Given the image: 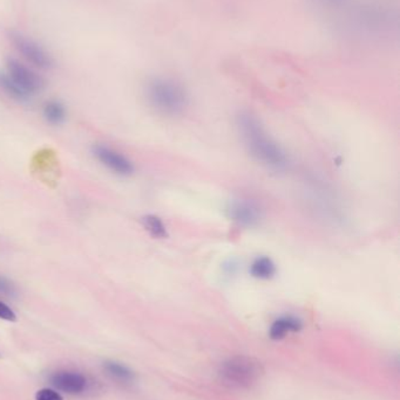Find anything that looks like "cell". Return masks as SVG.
<instances>
[{"instance_id":"obj_1","label":"cell","mask_w":400,"mask_h":400,"mask_svg":"<svg viewBox=\"0 0 400 400\" xmlns=\"http://www.w3.org/2000/svg\"><path fill=\"white\" fill-rule=\"evenodd\" d=\"M236 127L243 144L256 161L275 171H283L288 167L287 152L267 132L254 114L240 112L236 117Z\"/></svg>"},{"instance_id":"obj_2","label":"cell","mask_w":400,"mask_h":400,"mask_svg":"<svg viewBox=\"0 0 400 400\" xmlns=\"http://www.w3.org/2000/svg\"><path fill=\"white\" fill-rule=\"evenodd\" d=\"M145 94L149 105L158 114L169 117L182 115L189 105L188 94L183 85L169 78L149 80Z\"/></svg>"},{"instance_id":"obj_3","label":"cell","mask_w":400,"mask_h":400,"mask_svg":"<svg viewBox=\"0 0 400 400\" xmlns=\"http://www.w3.org/2000/svg\"><path fill=\"white\" fill-rule=\"evenodd\" d=\"M220 378L222 383L232 389H252L265 374L263 365L249 356L229 358L221 365Z\"/></svg>"},{"instance_id":"obj_4","label":"cell","mask_w":400,"mask_h":400,"mask_svg":"<svg viewBox=\"0 0 400 400\" xmlns=\"http://www.w3.org/2000/svg\"><path fill=\"white\" fill-rule=\"evenodd\" d=\"M9 39L24 59L40 69H51L53 67V58L47 52L45 47L31 36L21 32L12 31L9 33Z\"/></svg>"},{"instance_id":"obj_5","label":"cell","mask_w":400,"mask_h":400,"mask_svg":"<svg viewBox=\"0 0 400 400\" xmlns=\"http://www.w3.org/2000/svg\"><path fill=\"white\" fill-rule=\"evenodd\" d=\"M229 219L235 221L240 226L254 227L262 219L261 207L250 199L234 198L227 206Z\"/></svg>"},{"instance_id":"obj_6","label":"cell","mask_w":400,"mask_h":400,"mask_svg":"<svg viewBox=\"0 0 400 400\" xmlns=\"http://www.w3.org/2000/svg\"><path fill=\"white\" fill-rule=\"evenodd\" d=\"M6 73L14 80V83L20 85L31 96L40 92L45 85L43 78L38 73L18 60L11 58L7 60Z\"/></svg>"},{"instance_id":"obj_7","label":"cell","mask_w":400,"mask_h":400,"mask_svg":"<svg viewBox=\"0 0 400 400\" xmlns=\"http://www.w3.org/2000/svg\"><path fill=\"white\" fill-rule=\"evenodd\" d=\"M92 151L94 157L114 174L129 176L134 172V165L132 162L129 161L126 156H123L116 150H113L107 145H94Z\"/></svg>"},{"instance_id":"obj_8","label":"cell","mask_w":400,"mask_h":400,"mask_svg":"<svg viewBox=\"0 0 400 400\" xmlns=\"http://www.w3.org/2000/svg\"><path fill=\"white\" fill-rule=\"evenodd\" d=\"M51 384L56 390L68 394H81L86 389V378L76 371H56L51 376Z\"/></svg>"},{"instance_id":"obj_9","label":"cell","mask_w":400,"mask_h":400,"mask_svg":"<svg viewBox=\"0 0 400 400\" xmlns=\"http://www.w3.org/2000/svg\"><path fill=\"white\" fill-rule=\"evenodd\" d=\"M303 329V323L301 320L294 316H283L277 318L272 325L269 336L274 341H280L290 334V332H301Z\"/></svg>"},{"instance_id":"obj_10","label":"cell","mask_w":400,"mask_h":400,"mask_svg":"<svg viewBox=\"0 0 400 400\" xmlns=\"http://www.w3.org/2000/svg\"><path fill=\"white\" fill-rule=\"evenodd\" d=\"M0 90L14 101L26 102L32 98L20 85L14 83V80L6 72H1V70H0Z\"/></svg>"},{"instance_id":"obj_11","label":"cell","mask_w":400,"mask_h":400,"mask_svg":"<svg viewBox=\"0 0 400 400\" xmlns=\"http://www.w3.org/2000/svg\"><path fill=\"white\" fill-rule=\"evenodd\" d=\"M276 265L268 256H258L252 261L250 266V274L260 280H269L276 274Z\"/></svg>"},{"instance_id":"obj_12","label":"cell","mask_w":400,"mask_h":400,"mask_svg":"<svg viewBox=\"0 0 400 400\" xmlns=\"http://www.w3.org/2000/svg\"><path fill=\"white\" fill-rule=\"evenodd\" d=\"M43 117L51 125H61L66 120V109L59 101L47 102L43 105Z\"/></svg>"},{"instance_id":"obj_13","label":"cell","mask_w":400,"mask_h":400,"mask_svg":"<svg viewBox=\"0 0 400 400\" xmlns=\"http://www.w3.org/2000/svg\"><path fill=\"white\" fill-rule=\"evenodd\" d=\"M143 223L145 231L150 236L156 238V239H165V238L168 236V232H167V227H165V223L158 216H154V214L145 216L143 218Z\"/></svg>"},{"instance_id":"obj_14","label":"cell","mask_w":400,"mask_h":400,"mask_svg":"<svg viewBox=\"0 0 400 400\" xmlns=\"http://www.w3.org/2000/svg\"><path fill=\"white\" fill-rule=\"evenodd\" d=\"M106 371L112 377L116 378L118 381H132L134 379V374L129 370L128 367L125 365L116 363V362H108L105 365Z\"/></svg>"},{"instance_id":"obj_15","label":"cell","mask_w":400,"mask_h":400,"mask_svg":"<svg viewBox=\"0 0 400 400\" xmlns=\"http://www.w3.org/2000/svg\"><path fill=\"white\" fill-rule=\"evenodd\" d=\"M0 295L7 296V298H14L17 295L16 285L5 276H0Z\"/></svg>"},{"instance_id":"obj_16","label":"cell","mask_w":400,"mask_h":400,"mask_svg":"<svg viewBox=\"0 0 400 400\" xmlns=\"http://www.w3.org/2000/svg\"><path fill=\"white\" fill-rule=\"evenodd\" d=\"M36 400H63V396L52 389H41L36 394Z\"/></svg>"},{"instance_id":"obj_17","label":"cell","mask_w":400,"mask_h":400,"mask_svg":"<svg viewBox=\"0 0 400 400\" xmlns=\"http://www.w3.org/2000/svg\"><path fill=\"white\" fill-rule=\"evenodd\" d=\"M0 318L5 320V321L14 322L17 320V316L9 305L0 302Z\"/></svg>"},{"instance_id":"obj_18","label":"cell","mask_w":400,"mask_h":400,"mask_svg":"<svg viewBox=\"0 0 400 400\" xmlns=\"http://www.w3.org/2000/svg\"><path fill=\"white\" fill-rule=\"evenodd\" d=\"M318 1L327 4V5H339V4L343 3L344 0H318Z\"/></svg>"},{"instance_id":"obj_19","label":"cell","mask_w":400,"mask_h":400,"mask_svg":"<svg viewBox=\"0 0 400 400\" xmlns=\"http://www.w3.org/2000/svg\"><path fill=\"white\" fill-rule=\"evenodd\" d=\"M0 357H1V356H0Z\"/></svg>"}]
</instances>
